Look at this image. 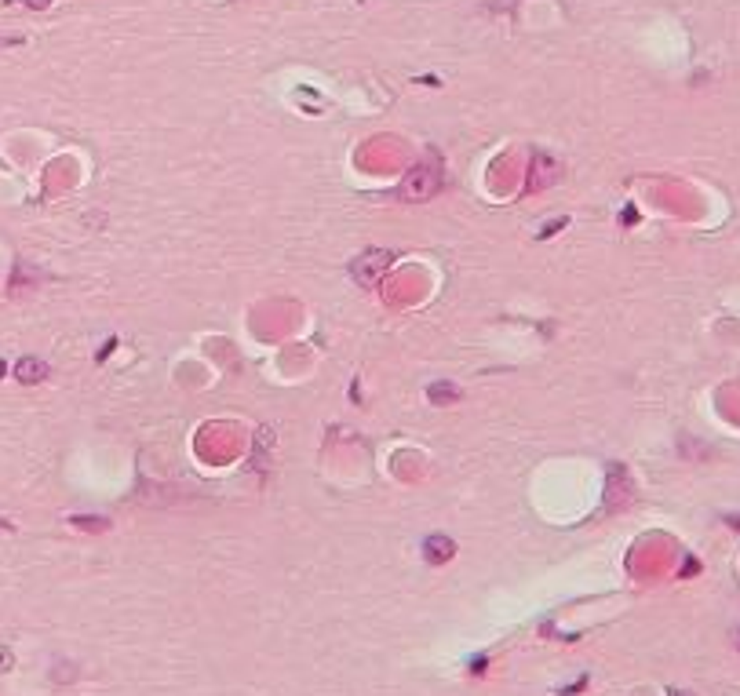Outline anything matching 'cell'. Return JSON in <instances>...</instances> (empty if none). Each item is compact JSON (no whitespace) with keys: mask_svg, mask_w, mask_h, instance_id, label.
<instances>
[{"mask_svg":"<svg viewBox=\"0 0 740 696\" xmlns=\"http://www.w3.org/2000/svg\"><path fill=\"white\" fill-rule=\"evenodd\" d=\"M438 190H441V172H438V164H430V161L416 164V168L401 179V193L408 201H427Z\"/></svg>","mask_w":740,"mask_h":696,"instance_id":"6da1fadb","label":"cell"},{"mask_svg":"<svg viewBox=\"0 0 740 696\" xmlns=\"http://www.w3.org/2000/svg\"><path fill=\"white\" fill-rule=\"evenodd\" d=\"M387 266H390V255L387 252H365V255H357V259L350 263L354 277L361 281V285H376V281L387 274Z\"/></svg>","mask_w":740,"mask_h":696,"instance_id":"7a4b0ae2","label":"cell"},{"mask_svg":"<svg viewBox=\"0 0 740 696\" xmlns=\"http://www.w3.org/2000/svg\"><path fill=\"white\" fill-rule=\"evenodd\" d=\"M15 379H19V383H41V379H48V361H41V357H22L19 365H15Z\"/></svg>","mask_w":740,"mask_h":696,"instance_id":"3957f363","label":"cell"},{"mask_svg":"<svg viewBox=\"0 0 740 696\" xmlns=\"http://www.w3.org/2000/svg\"><path fill=\"white\" fill-rule=\"evenodd\" d=\"M427 550H438V554H434V558L441 561V558H449L452 544H449V539H427Z\"/></svg>","mask_w":740,"mask_h":696,"instance_id":"277c9868","label":"cell"},{"mask_svg":"<svg viewBox=\"0 0 740 696\" xmlns=\"http://www.w3.org/2000/svg\"><path fill=\"white\" fill-rule=\"evenodd\" d=\"M430 397H434V401H449V397H459V394L452 390V386H434Z\"/></svg>","mask_w":740,"mask_h":696,"instance_id":"5b68a950","label":"cell"},{"mask_svg":"<svg viewBox=\"0 0 740 696\" xmlns=\"http://www.w3.org/2000/svg\"><path fill=\"white\" fill-rule=\"evenodd\" d=\"M26 4H30V8H37V11H41V8H48V4H51V0H26Z\"/></svg>","mask_w":740,"mask_h":696,"instance_id":"8992f818","label":"cell"},{"mask_svg":"<svg viewBox=\"0 0 740 696\" xmlns=\"http://www.w3.org/2000/svg\"><path fill=\"white\" fill-rule=\"evenodd\" d=\"M737 646H740V635H737Z\"/></svg>","mask_w":740,"mask_h":696,"instance_id":"52a82bcc","label":"cell"}]
</instances>
